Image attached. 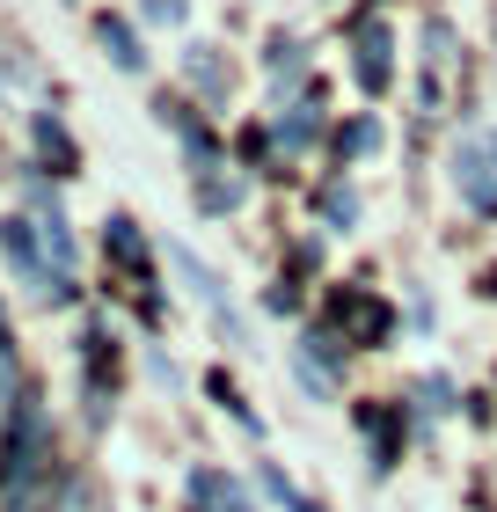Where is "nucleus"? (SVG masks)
<instances>
[{
  "label": "nucleus",
  "mask_w": 497,
  "mask_h": 512,
  "mask_svg": "<svg viewBox=\"0 0 497 512\" xmlns=\"http://www.w3.org/2000/svg\"><path fill=\"white\" fill-rule=\"evenodd\" d=\"M454 183H461V198L476 205L483 220H497V132H490V139H461Z\"/></svg>",
  "instance_id": "nucleus-1"
},
{
  "label": "nucleus",
  "mask_w": 497,
  "mask_h": 512,
  "mask_svg": "<svg viewBox=\"0 0 497 512\" xmlns=\"http://www.w3.org/2000/svg\"><path fill=\"white\" fill-rule=\"evenodd\" d=\"M0 256H8V271L30 286L37 300H59L66 286H59V271H44V256H37V235L22 220H0Z\"/></svg>",
  "instance_id": "nucleus-2"
},
{
  "label": "nucleus",
  "mask_w": 497,
  "mask_h": 512,
  "mask_svg": "<svg viewBox=\"0 0 497 512\" xmlns=\"http://www.w3.org/2000/svg\"><path fill=\"white\" fill-rule=\"evenodd\" d=\"M169 264H176V278H183V286H191V293L205 300V308L227 322V330H242V322H234V300H227V286H220V271H212V264H198V256L183 249V242H169Z\"/></svg>",
  "instance_id": "nucleus-3"
},
{
  "label": "nucleus",
  "mask_w": 497,
  "mask_h": 512,
  "mask_svg": "<svg viewBox=\"0 0 497 512\" xmlns=\"http://www.w3.org/2000/svg\"><path fill=\"white\" fill-rule=\"evenodd\" d=\"M388 74H395V59H388V30L373 22V30H359V81L373 88V96H381Z\"/></svg>",
  "instance_id": "nucleus-4"
},
{
  "label": "nucleus",
  "mask_w": 497,
  "mask_h": 512,
  "mask_svg": "<svg viewBox=\"0 0 497 512\" xmlns=\"http://www.w3.org/2000/svg\"><path fill=\"white\" fill-rule=\"evenodd\" d=\"M191 505H205V512H249V498L234 491L220 469H198V476H191Z\"/></svg>",
  "instance_id": "nucleus-5"
},
{
  "label": "nucleus",
  "mask_w": 497,
  "mask_h": 512,
  "mask_svg": "<svg viewBox=\"0 0 497 512\" xmlns=\"http://www.w3.org/2000/svg\"><path fill=\"white\" fill-rule=\"evenodd\" d=\"M96 37H103V52L125 66V74H147V52H139V37H132L117 15H103V22H96Z\"/></svg>",
  "instance_id": "nucleus-6"
},
{
  "label": "nucleus",
  "mask_w": 497,
  "mask_h": 512,
  "mask_svg": "<svg viewBox=\"0 0 497 512\" xmlns=\"http://www.w3.org/2000/svg\"><path fill=\"white\" fill-rule=\"evenodd\" d=\"M256 476H264V491H271L278 505H286V512H322V505H307V498L293 491V483H286V476H278V469H271V461H256Z\"/></svg>",
  "instance_id": "nucleus-7"
},
{
  "label": "nucleus",
  "mask_w": 497,
  "mask_h": 512,
  "mask_svg": "<svg viewBox=\"0 0 497 512\" xmlns=\"http://www.w3.org/2000/svg\"><path fill=\"white\" fill-rule=\"evenodd\" d=\"M198 205H205V213H227V205H242V183H234V176H212L205 191H198Z\"/></svg>",
  "instance_id": "nucleus-8"
},
{
  "label": "nucleus",
  "mask_w": 497,
  "mask_h": 512,
  "mask_svg": "<svg viewBox=\"0 0 497 512\" xmlns=\"http://www.w3.org/2000/svg\"><path fill=\"white\" fill-rule=\"evenodd\" d=\"M366 147H381V125H373V118H359V125H344V139H337V154L351 161V154H366Z\"/></svg>",
  "instance_id": "nucleus-9"
},
{
  "label": "nucleus",
  "mask_w": 497,
  "mask_h": 512,
  "mask_svg": "<svg viewBox=\"0 0 497 512\" xmlns=\"http://www.w3.org/2000/svg\"><path fill=\"white\" fill-rule=\"evenodd\" d=\"M191 81H205V96H227V66L212 59V52H205V59L191 52Z\"/></svg>",
  "instance_id": "nucleus-10"
},
{
  "label": "nucleus",
  "mask_w": 497,
  "mask_h": 512,
  "mask_svg": "<svg viewBox=\"0 0 497 512\" xmlns=\"http://www.w3.org/2000/svg\"><path fill=\"white\" fill-rule=\"evenodd\" d=\"M329 220L351 227V220H359V198H351V191H329Z\"/></svg>",
  "instance_id": "nucleus-11"
},
{
  "label": "nucleus",
  "mask_w": 497,
  "mask_h": 512,
  "mask_svg": "<svg viewBox=\"0 0 497 512\" xmlns=\"http://www.w3.org/2000/svg\"><path fill=\"white\" fill-rule=\"evenodd\" d=\"M278 132H286V147H307V132H315V118H286Z\"/></svg>",
  "instance_id": "nucleus-12"
},
{
  "label": "nucleus",
  "mask_w": 497,
  "mask_h": 512,
  "mask_svg": "<svg viewBox=\"0 0 497 512\" xmlns=\"http://www.w3.org/2000/svg\"><path fill=\"white\" fill-rule=\"evenodd\" d=\"M147 15L154 22H183V0H147Z\"/></svg>",
  "instance_id": "nucleus-13"
}]
</instances>
